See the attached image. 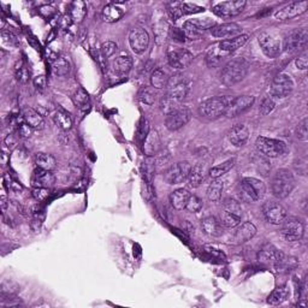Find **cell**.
Here are the masks:
<instances>
[{
    "mask_svg": "<svg viewBox=\"0 0 308 308\" xmlns=\"http://www.w3.org/2000/svg\"><path fill=\"white\" fill-rule=\"evenodd\" d=\"M281 233L285 241H288V242H296V241H300L303 237V223L296 218H287L282 223Z\"/></svg>",
    "mask_w": 308,
    "mask_h": 308,
    "instance_id": "30bf717a",
    "label": "cell"
},
{
    "mask_svg": "<svg viewBox=\"0 0 308 308\" xmlns=\"http://www.w3.org/2000/svg\"><path fill=\"white\" fill-rule=\"evenodd\" d=\"M235 165V159H229L224 161L223 164H219L217 166H213L209 170V177L213 180H218L219 177L224 176L225 173H228L229 171L234 167Z\"/></svg>",
    "mask_w": 308,
    "mask_h": 308,
    "instance_id": "74e56055",
    "label": "cell"
},
{
    "mask_svg": "<svg viewBox=\"0 0 308 308\" xmlns=\"http://www.w3.org/2000/svg\"><path fill=\"white\" fill-rule=\"evenodd\" d=\"M138 98L142 104L153 105L154 101H155V98H157V94H155L154 88L144 87V88H141V90H140L139 94H138Z\"/></svg>",
    "mask_w": 308,
    "mask_h": 308,
    "instance_id": "ee69618b",
    "label": "cell"
},
{
    "mask_svg": "<svg viewBox=\"0 0 308 308\" xmlns=\"http://www.w3.org/2000/svg\"><path fill=\"white\" fill-rule=\"evenodd\" d=\"M2 37H3V41H4V43H6V45H10V46L17 45V40H16V36L11 33V31L3 30L2 31Z\"/></svg>",
    "mask_w": 308,
    "mask_h": 308,
    "instance_id": "94428289",
    "label": "cell"
},
{
    "mask_svg": "<svg viewBox=\"0 0 308 308\" xmlns=\"http://www.w3.org/2000/svg\"><path fill=\"white\" fill-rule=\"evenodd\" d=\"M284 254L276 248L274 244L265 243L258 254V260L260 262L275 263L276 266H278L282 262V260L284 259Z\"/></svg>",
    "mask_w": 308,
    "mask_h": 308,
    "instance_id": "d6986e66",
    "label": "cell"
},
{
    "mask_svg": "<svg viewBox=\"0 0 308 308\" xmlns=\"http://www.w3.org/2000/svg\"><path fill=\"white\" fill-rule=\"evenodd\" d=\"M181 103L176 101L172 98L169 97V95H165V97L160 101V110L163 111L165 114H169L171 112H173L174 110L180 109Z\"/></svg>",
    "mask_w": 308,
    "mask_h": 308,
    "instance_id": "f6af8a7d",
    "label": "cell"
},
{
    "mask_svg": "<svg viewBox=\"0 0 308 308\" xmlns=\"http://www.w3.org/2000/svg\"><path fill=\"white\" fill-rule=\"evenodd\" d=\"M129 43L135 53H144L149 45L148 33L144 28H134L129 33Z\"/></svg>",
    "mask_w": 308,
    "mask_h": 308,
    "instance_id": "e0dca14e",
    "label": "cell"
},
{
    "mask_svg": "<svg viewBox=\"0 0 308 308\" xmlns=\"http://www.w3.org/2000/svg\"><path fill=\"white\" fill-rule=\"evenodd\" d=\"M16 77H17V80L21 83H25L28 81V78H29V72H28V70L24 66H21V68L16 69Z\"/></svg>",
    "mask_w": 308,
    "mask_h": 308,
    "instance_id": "91938a15",
    "label": "cell"
},
{
    "mask_svg": "<svg viewBox=\"0 0 308 308\" xmlns=\"http://www.w3.org/2000/svg\"><path fill=\"white\" fill-rule=\"evenodd\" d=\"M87 4L84 2H81V0H76L70 6V17L75 23H81L87 16Z\"/></svg>",
    "mask_w": 308,
    "mask_h": 308,
    "instance_id": "d6a6232c",
    "label": "cell"
},
{
    "mask_svg": "<svg viewBox=\"0 0 308 308\" xmlns=\"http://www.w3.org/2000/svg\"><path fill=\"white\" fill-rule=\"evenodd\" d=\"M221 223L225 228H236L241 223V217L223 211V213L221 215Z\"/></svg>",
    "mask_w": 308,
    "mask_h": 308,
    "instance_id": "7dc6e473",
    "label": "cell"
},
{
    "mask_svg": "<svg viewBox=\"0 0 308 308\" xmlns=\"http://www.w3.org/2000/svg\"><path fill=\"white\" fill-rule=\"evenodd\" d=\"M190 196V193L187 189H176L174 192H172L169 196L170 204L172 205L173 208L179 209H184L187 206V202H188V199Z\"/></svg>",
    "mask_w": 308,
    "mask_h": 308,
    "instance_id": "f1b7e54d",
    "label": "cell"
},
{
    "mask_svg": "<svg viewBox=\"0 0 308 308\" xmlns=\"http://www.w3.org/2000/svg\"><path fill=\"white\" fill-rule=\"evenodd\" d=\"M192 170V165L188 161H180L176 163L165 171L164 181L167 184H180L188 180V176Z\"/></svg>",
    "mask_w": 308,
    "mask_h": 308,
    "instance_id": "8992f818",
    "label": "cell"
},
{
    "mask_svg": "<svg viewBox=\"0 0 308 308\" xmlns=\"http://www.w3.org/2000/svg\"><path fill=\"white\" fill-rule=\"evenodd\" d=\"M0 205H2L3 212H5L6 207H8V198H6L5 194H2V196H0Z\"/></svg>",
    "mask_w": 308,
    "mask_h": 308,
    "instance_id": "03108f58",
    "label": "cell"
},
{
    "mask_svg": "<svg viewBox=\"0 0 308 308\" xmlns=\"http://www.w3.org/2000/svg\"><path fill=\"white\" fill-rule=\"evenodd\" d=\"M308 42V33L306 29H295L285 37L284 49L288 52H298L306 49Z\"/></svg>",
    "mask_w": 308,
    "mask_h": 308,
    "instance_id": "2e32d148",
    "label": "cell"
},
{
    "mask_svg": "<svg viewBox=\"0 0 308 308\" xmlns=\"http://www.w3.org/2000/svg\"><path fill=\"white\" fill-rule=\"evenodd\" d=\"M256 234V228L255 225L250 222H244L243 224H241L239 228L236 229L234 234V241L235 243L242 244L248 242L255 236Z\"/></svg>",
    "mask_w": 308,
    "mask_h": 308,
    "instance_id": "d4e9b609",
    "label": "cell"
},
{
    "mask_svg": "<svg viewBox=\"0 0 308 308\" xmlns=\"http://www.w3.org/2000/svg\"><path fill=\"white\" fill-rule=\"evenodd\" d=\"M34 85L37 91H43L46 87V77L43 75H39L34 78Z\"/></svg>",
    "mask_w": 308,
    "mask_h": 308,
    "instance_id": "be15d7a7",
    "label": "cell"
},
{
    "mask_svg": "<svg viewBox=\"0 0 308 308\" xmlns=\"http://www.w3.org/2000/svg\"><path fill=\"white\" fill-rule=\"evenodd\" d=\"M123 16H124V10L114 4L106 5L103 12H101L103 21L106 22V23H114V22L119 21Z\"/></svg>",
    "mask_w": 308,
    "mask_h": 308,
    "instance_id": "f546056e",
    "label": "cell"
},
{
    "mask_svg": "<svg viewBox=\"0 0 308 308\" xmlns=\"http://www.w3.org/2000/svg\"><path fill=\"white\" fill-rule=\"evenodd\" d=\"M161 149L160 136L157 130H151L144 141V152L147 157H154Z\"/></svg>",
    "mask_w": 308,
    "mask_h": 308,
    "instance_id": "484cf974",
    "label": "cell"
},
{
    "mask_svg": "<svg viewBox=\"0 0 308 308\" xmlns=\"http://www.w3.org/2000/svg\"><path fill=\"white\" fill-rule=\"evenodd\" d=\"M308 2H294L284 6L283 9L278 10L275 14V17L278 21H289L293 18L297 17V16L304 14L307 11Z\"/></svg>",
    "mask_w": 308,
    "mask_h": 308,
    "instance_id": "ac0fdd59",
    "label": "cell"
},
{
    "mask_svg": "<svg viewBox=\"0 0 308 308\" xmlns=\"http://www.w3.org/2000/svg\"><path fill=\"white\" fill-rule=\"evenodd\" d=\"M307 124H308V119L303 118L300 123H298V125L296 128V136L298 140H301V141H307L308 140Z\"/></svg>",
    "mask_w": 308,
    "mask_h": 308,
    "instance_id": "db71d44e",
    "label": "cell"
},
{
    "mask_svg": "<svg viewBox=\"0 0 308 308\" xmlns=\"http://www.w3.org/2000/svg\"><path fill=\"white\" fill-rule=\"evenodd\" d=\"M223 190H224V183L219 180H214L213 182L209 184L207 189V198L209 201H213V202L219 201Z\"/></svg>",
    "mask_w": 308,
    "mask_h": 308,
    "instance_id": "f35d334b",
    "label": "cell"
},
{
    "mask_svg": "<svg viewBox=\"0 0 308 308\" xmlns=\"http://www.w3.org/2000/svg\"><path fill=\"white\" fill-rule=\"evenodd\" d=\"M72 100H74V104L76 106L82 107L87 105L88 100H90V97H88L87 92H85L83 88H78V90L75 92L74 97H72Z\"/></svg>",
    "mask_w": 308,
    "mask_h": 308,
    "instance_id": "f907efd6",
    "label": "cell"
},
{
    "mask_svg": "<svg viewBox=\"0 0 308 308\" xmlns=\"http://www.w3.org/2000/svg\"><path fill=\"white\" fill-rule=\"evenodd\" d=\"M242 196L248 201H259L265 196L266 186L262 181L254 177H244L240 182Z\"/></svg>",
    "mask_w": 308,
    "mask_h": 308,
    "instance_id": "5b68a950",
    "label": "cell"
},
{
    "mask_svg": "<svg viewBox=\"0 0 308 308\" xmlns=\"http://www.w3.org/2000/svg\"><path fill=\"white\" fill-rule=\"evenodd\" d=\"M275 107H276L275 100L272 99V97H268L262 100L261 105H260L259 112L261 116H268V114H270L275 110Z\"/></svg>",
    "mask_w": 308,
    "mask_h": 308,
    "instance_id": "816d5d0a",
    "label": "cell"
},
{
    "mask_svg": "<svg viewBox=\"0 0 308 308\" xmlns=\"http://www.w3.org/2000/svg\"><path fill=\"white\" fill-rule=\"evenodd\" d=\"M255 98L252 95H241V97L233 98L230 101V104L228 105V109L225 111V116L228 118H234L237 117L239 114L243 113L244 111H247L253 106Z\"/></svg>",
    "mask_w": 308,
    "mask_h": 308,
    "instance_id": "4fadbf2b",
    "label": "cell"
},
{
    "mask_svg": "<svg viewBox=\"0 0 308 308\" xmlns=\"http://www.w3.org/2000/svg\"><path fill=\"white\" fill-rule=\"evenodd\" d=\"M295 180L293 173L287 169H281L275 173L271 182V189L277 199H285L293 192Z\"/></svg>",
    "mask_w": 308,
    "mask_h": 308,
    "instance_id": "7a4b0ae2",
    "label": "cell"
},
{
    "mask_svg": "<svg viewBox=\"0 0 308 308\" xmlns=\"http://www.w3.org/2000/svg\"><path fill=\"white\" fill-rule=\"evenodd\" d=\"M24 123H27L30 128L34 130H41L45 126V120L43 117L41 116V113L35 111L34 109H25L23 113Z\"/></svg>",
    "mask_w": 308,
    "mask_h": 308,
    "instance_id": "83f0119b",
    "label": "cell"
},
{
    "mask_svg": "<svg viewBox=\"0 0 308 308\" xmlns=\"http://www.w3.org/2000/svg\"><path fill=\"white\" fill-rule=\"evenodd\" d=\"M4 183H5V186L8 187V189L12 190V192H20V190H22L21 184L15 182V181H12L11 177L9 176V174H5L4 176Z\"/></svg>",
    "mask_w": 308,
    "mask_h": 308,
    "instance_id": "6f0895ef",
    "label": "cell"
},
{
    "mask_svg": "<svg viewBox=\"0 0 308 308\" xmlns=\"http://www.w3.org/2000/svg\"><path fill=\"white\" fill-rule=\"evenodd\" d=\"M202 206H204V204H202L201 199H199L196 195L190 194L188 202H187L186 209L187 211H189L190 213H198V212L201 211Z\"/></svg>",
    "mask_w": 308,
    "mask_h": 308,
    "instance_id": "c3c4849f",
    "label": "cell"
},
{
    "mask_svg": "<svg viewBox=\"0 0 308 308\" xmlns=\"http://www.w3.org/2000/svg\"><path fill=\"white\" fill-rule=\"evenodd\" d=\"M289 297V287L288 285H281V287L276 288L270 296L268 297V302L271 306H278L282 304Z\"/></svg>",
    "mask_w": 308,
    "mask_h": 308,
    "instance_id": "e575fe53",
    "label": "cell"
},
{
    "mask_svg": "<svg viewBox=\"0 0 308 308\" xmlns=\"http://www.w3.org/2000/svg\"><path fill=\"white\" fill-rule=\"evenodd\" d=\"M262 214L266 222L274 225H281L288 218V212L277 201H268L262 206Z\"/></svg>",
    "mask_w": 308,
    "mask_h": 308,
    "instance_id": "9c48e42d",
    "label": "cell"
},
{
    "mask_svg": "<svg viewBox=\"0 0 308 308\" xmlns=\"http://www.w3.org/2000/svg\"><path fill=\"white\" fill-rule=\"evenodd\" d=\"M225 57L227 56H225L224 53H222L217 47L213 46L208 50L207 55H206V63H207L209 68H215V66L221 64V62L225 58Z\"/></svg>",
    "mask_w": 308,
    "mask_h": 308,
    "instance_id": "ab89813d",
    "label": "cell"
},
{
    "mask_svg": "<svg viewBox=\"0 0 308 308\" xmlns=\"http://www.w3.org/2000/svg\"><path fill=\"white\" fill-rule=\"evenodd\" d=\"M194 59V56L188 50L182 47H170L167 50V62L171 68L176 70H183L189 66Z\"/></svg>",
    "mask_w": 308,
    "mask_h": 308,
    "instance_id": "ba28073f",
    "label": "cell"
},
{
    "mask_svg": "<svg viewBox=\"0 0 308 308\" xmlns=\"http://www.w3.org/2000/svg\"><path fill=\"white\" fill-rule=\"evenodd\" d=\"M31 195H33V198L36 200V201H45L50 195L49 188H34L33 192H31Z\"/></svg>",
    "mask_w": 308,
    "mask_h": 308,
    "instance_id": "11a10c76",
    "label": "cell"
},
{
    "mask_svg": "<svg viewBox=\"0 0 308 308\" xmlns=\"http://www.w3.org/2000/svg\"><path fill=\"white\" fill-rule=\"evenodd\" d=\"M149 131H151V130H149L148 120L146 118H141L138 126V139L140 141H145Z\"/></svg>",
    "mask_w": 308,
    "mask_h": 308,
    "instance_id": "f5cc1de1",
    "label": "cell"
},
{
    "mask_svg": "<svg viewBox=\"0 0 308 308\" xmlns=\"http://www.w3.org/2000/svg\"><path fill=\"white\" fill-rule=\"evenodd\" d=\"M52 71L56 76H65L70 71V63L64 57L57 58L52 64Z\"/></svg>",
    "mask_w": 308,
    "mask_h": 308,
    "instance_id": "b9f144b4",
    "label": "cell"
},
{
    "mask_svg": "<svg viewBox=\"0 0 308 308\" xmlns=\"http://www.w3.org/2000/svg\"><path fill=\"white\" fill-rule=\"evenodd\" d=\"M190 90V82L184 78L182 75H176L170 77L167 83V94L179 103H182L184 98L187 97Z\"/></svg>",
    "mask_w": 308,
    "mask_h": 308,
    "instance_id": "52a82bcc",
    "label": "cell"
},
{
    "mask_svg": "<svg viewBox=\"0 0 308 308\" xmlns=\"http://www.w3.org/2000/svg\"><path fill=\"white\" fill-rule=\"evenodd\" d=\"M242 33V28L237 23H223L214 25L211 29V34L218 39H227V37L239 36Z\"/></svg>",
    "mask_w": 308,
    "mask_h": 308,
    "instance_id": "7402d4cb",
    "label": "cell"
},
{
    "mask_svg": "<svg viewBox=\"0 0 308 308\" xmlns=\"http://www.w3.org/2000/svg\"><path fill=\"white\" fill-rule=\"evenodd\" d=\"M249 64L244 58H235L228 62L221 72L222 83L227 87L239 83L248 74Z\"/></svg>",
    "mask_w": 308,
    "mask_h": 308,
    "instance_id": "6da1fadb",
    "label": "cell"
},
{
    "mask_svg": "<svg viewBox=\"0 0 308 308\" xmlns=\"http://www.w3.org/2000/svg\"><path fill=\"white\" fill-rule=\"evenodd\" d=\"M295 65L298 70H306L308 66V56L307 52H303L302 55L298 56L296 60H295Z\"/></svg>",
    "mask_w": 308,
    "mask_h": 308,
    "instance_id": "680465c9",
    "label": "cell"
},
{
    "mask_svg": "<svg viewBox=\"0 0 308 308\" xmlns=\"http://www.w3.org/2000/svg\"><path fill=\"white\" fill-rule=\"evenodd\" d=\"M53 119H55V123L58 125L59 129L64 130V131L71 129L72 118H71V116L69 114V112H66L65 110H63V109L57 110L55 116H53Z\"/></svg>",
    "mask_w": 308,
    "mask_h": 308,
    "instance_id": "8d00e7d4",
    "label": "cell"
},
{
    "mask_svg": "<svg viewBox=\"0 0 308 308\" xmlns=\"http://www.w3.org/2000/svg\"><path fill=\"white\" fill-rule=\"evenodd\" d=\"M33 128H30L27 123H22V124L18 126V135L23 139H28L31 136V133H33Z\"/></svg>",
    "mask_w": 308,
    "mask_h": 308,
    "instance_id": "6125c7cd",
    "label": "cell"
},
{
    "mask_svg": "<svg viewBox=\"0 0 308 308\" xmlns=\"http://www.w3.org/2000/svg\"><path fill=\"white\" fill-rule=\"evenodd\" d=\"M223 225H222L221 221H218L217 218L213 217V215H208V217H205L201 221V228L202 231L208 236H213L218 237L223 234Z\"/></svg>",
    "mask_w": 308,
    "mask_h": 308,
    "instance_id": "4316f807",
    "label": "cell"
},
{
    "mask_svg": "<svg viewBox=\"0 0 308 308\" xmlns=\"http://www.w3.org/2000/svg\"><path fill=\"white\" fill-rule=\"evenodd\" d=\"M113 71L118 75H125L133 68V58L130 56H119L112 64Z\"/></svg>",
    "mask_w": 308,
    "mask_h": 308,
    "instance_id": "836d02e7",
    "label": "cell"
},
{
    "mask_svg": "<svg viewBox=\"0 0 308 308\" xmlns=\"http://www.w3.org/2000/svg\"><path fill=\"white\" fill-rule=\"evenodd\" d=\"M205 172H206L205 167L202 166L201 164H196L195 166H193L188 176L190 187H193V188H198L200 184L204 182Z\"/></svg>",
    "mask_w": 308,
    "mask_h": 308,
    "instance_id": "d590c367",
    "label": "cell"
},
{
    "mask_svg": "<svg viewBox=\"0 0 308 308\" xmlns=\"http://www.w3.org/2000/svg\"><path fill=\"white\" fill-rule=\"evenodd\" d=\"M233 98L231 97H213L209 99L202 101L199 106V113L202 117L209 119L219 118L221 116L225 114V111L228 109V105Z\"/></svg>",
    "mask_w": 308,
    "mask_h": 308,
    "instance_id": "3957f363",
    "label": "cell"
},
{
    "mask_svg": "<svg viewBox=\"0 0 308 308\" xmlns=\"http://www.w3.org/2000/svg\"><path fill=\"white\" fill-rule=\"evenodd\" d=\"M228 138L231 145L236 146V147H242L248 141L249 130L244 124H236L230 129Z\"/></svg>",
    "mask_w": 308,
    "mask_h": 308,
    "instance_id": "cb8c5ba5",
    "label": "cell"
},
{
    "mask_svg": "<svg viewBox=\"0 0 308 308\" xmlns=\"http://www.w3.org/2000/svg\"><path fill=\"white\" fill-rule=\"evenodd\" d=\"M260 49L268 58H276L281 55V42L275 35L270 33H261L258 37Z\"/></svg>",
    "mask_w": 308,
    "mask_h": 308,
    "instance_id": "9a60e30c",
    "label": "cell"
},
{
    "mask_svg": "<svg viewBox=\"0 0 308 308\" xmlns=\"http://www.w3.org/2000/svg\"><path fill=\"white\" fill-rule=\"evenodd\" d=\"M190 117H192L190 110L187 109V107L181 106L180 109L174 110L173 112L166 114L165 125H166V128L171 130V131H174V130L183 128L190 120Z\"/></svg>",
    "mask_w": 308,
    "mask_h": 308,
    "instance_id": "5bb4252c",
    "label": "cell"
},
{
    "mask_svg": "<svg viewBox=\"0 0 308 308\" xmlns=\"http://www.w3.org/2000/svg\"><path fill=\"white\" fill-rule=\"evenodd\" d=\"M253 161L254 164H255L256 170L261 174H263V176H268L270 170H271V163H270L269 158L265 157V155L261 153H258L254 155Z\"/></svg>",
    "mask_w": 308,
    "mask_h": 308,
    "instance_id": "60d3db41",
    "label": "cell"
},
{
    "mask_svg": "<svg viewBox=\"0 0 308 308\" xmlns=\"http://www.w3.org/2000/svg\"><path fill=\"white\" fill-rule=\"evenodd\" d=\"M204 11V8L195 4H190V3H173V4L170 5V14L174 21L179 20L183 15L199 14V12Z\"/></svg>",
    "mask_w": 308,
    "mask_h": 308,
    "instance_id": "44dd1931",
    "label": "cell"
},
{
    "mask_svg": "<svg viewBox=\"0 0 308 308\" xmlns=\"http://www.w3.org/2000/svg\"><path fill=\"white\" fill-rule=\"evenodd\" d=\"M34 160H35V164H36V166L39 167V169L53 171L57 167V160L55 159L53 155H51L49 153H42V152L36 153L35 154Z\"/></svg>",
    "mask_w": 308,
    "mask_h": 308,
    "instance_id": "1f68e13d",
    "label": "cell"
},
{
    "mask_svg": "<svg viewBox=\"0 0 308 308\" xmlns=\"http://www.w3.org/2000/svg\"><path fill=\"white\" fill-rule=\"evenodd\" d=\"M182 31L184 33V35H186V36L190 40L199 39V37L202 35V33H204V31L200 29L198 25H196L192 20L184 22Z\"/></svg>",
    "mask_w": 308,
    "mask_h": 308,
    "instance_id": "7bdbcfd3",
    "label": "cell"
},
{
    "mask_svg": "<svg viewBox=\"0 0 308 308\" xmlns=\"http://www.w3.org/2000/svg\"><path fill=\"white\" fill-rule=\"evenodd\" d=\"M31 183H33L34 188H51V187L55 186L56 177L52 171L37 167L36 170H34L33 176H31Z\"/></svg>",
    "mask_w": 308,
    "mask_h": 308,
    "instance_id": "ffe728a7",
    "label": "cell"
},
{
    "mask_svg": "<svg viewBox=\"0 0 308 308\" xmlns=\"http://www.w3.org/2000/svg\"><path fill=\"white\" fill-rule=\"evenodd\" d=\"M247 2L235 0V2H223L213 6V12L218 17L231 18L239 16L246 8Z\"/></svg>",
    "mask_w": 308,
    "mask_h": 308,
    "instance_id": "8fae6325",
    "label": "cell"
},
{
    "mask_svg": "<svg viewBox=\"0 0 308 308\" xmlns=\"http://www.w3.org/2000/svg\"><path fill=\"white\" fill-rule=\"evenodd\" d=\"M169 80V74L161 68H157L153 70V72H152L151 75V84L154 90H163V88L167 87Z\"/></svg>",
    "mask_w": 308,
    "mask_h": 308,
    "instance_id": "4dcf8cb0",
    "label": "cell"
},
{
    "mask_svg": "<svg viewBox=\"0 0 308 308\" xmlns=\"http://www.w3.org/2000/svg\"><path fill=\"white\" fill-rule=\"evenodd\" d=\"M5 145L8 146L9 148H12V147H15V145H16V140L14 139V135H8L6 136V139H5Z\"/></svg>",
    "mask_w": 308,
    "mask_h": 308,
    "instance_id": "e7e4bbea",
    "label": "cell"
},
{
    "mask_svg": "<svg viewBox=\"0 0 308 308\" xmlns=\"http://www.w3.org/2000/svg\"><path fill=\"white\" fill-rule=\"evenodd\" d=\"M117 50H118V46H117L116 42H113V41H106V42H104L103 45H101L100 53L105 59H107L110 58V57H112L114 53L117 52Z\"/></svg>",
    "mask_w": 308,
    "mask_h": 308,
    "instance_id": "681fc988",
    "label": "cell"
},
{
    "mask_svg": "<svg viewBox=\"0 0 308 308\" xmlns=\"http://www.w3.org/2000/svg\"><path fill=\"white\" fill-rule=\"evenodd\" d=\"M43 219H45V214H41L40 212H34L33 221H31V229H33L34 231H39L41 225H42Z\"/></svg>",
    "mask_w": 308,
    "mask_h": 308,
    "instance_id": "9f6ffc18",
    "label": "cell"
},
{
    "mask_svg": "<svg viewBox=\"0 0 308 308\" xmlns=\"http://www.w3.org/2000/svg\"><path fill=\"white\" fill-rule=\"evenodd\" d=\"M248 41V35H243L241 34L239 36H235L233 39H225L223 41L215 45V47L221 51L222 53H224L225 56L231 55V53L241 49L244 43Z\"/></svg>",
    "mask_w": 308,
    "mask_h": 308,
    "instance_id": "603a6c76",
    "label": "cell"
},
{
    "mask_svg": "<svg viewBox=\"0 0 308 308\" xmlns=\"http://www.w3.org/2000/svg\"><path fill=\"white\" fill-rule=\"evenodd\" d=\"M223 209L225 212H229V213H233L235 215H239V217L242 218L243 215V209L242 206L239 201L233 199H228L225 200V202L223 204Z\"/></svg>",
    "mask_w": 308,
    "mask_h": 308,
    "instance_id": "bcb514c9",
    "label": "cell"
},
{
    "mask_svg": "<svg viewBox=\"0 0 308 308\" xmlns=\"http://www.w3.org/2000/svg\"><path fill=\"white\" fill-rule=\"evenodd\" d=\"M294 90V82L288 74H279L276 76L271 84L272 97L283 99L287 98Z\"/></svg>",
    "mask_w": 308,
    "mask_h": 308,
    "instance_id": "7c38bea8",
    "label": "cell"
},
{
    "mask_svg": "<svg viewBox=\"0 0 308 308\" xmlns=\"http://www.w3.org/2000/svg\"><path fill=\"white\" fill-rule=\"evenodd\" d=\"M255 147L268 158H278L288 153V146L281 140L269 139L265 136H259L255 141Z\"/></svg>",
    "mask_w": 308,
    "mask_h": 308,
    "instance_id": "277c9868",
    "label": "cell"
},
{
    "mask_svg": "<svg viewBox=\"0 0 308 308\" xmlns=\"http://www.w3.org/2000/svg\"><path fill=\"white\" fill-rule=\"evenodd\" d=\"M45 12L49 15H52L53 12H55V9L51 8V6H42V8L40 9V14L45 15Z\"/></svg>",
    "mask_w": 308,
    "mask_h": 308,
    "instance_id": "003e7915",
    "label": "cell"
}]
</instances>
